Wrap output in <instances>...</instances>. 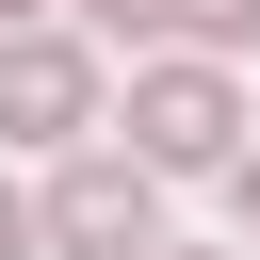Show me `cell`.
Here are the masks:
<instances>
[{"mask_svg": "<svg viewBox=\"0 0 260 260\" xmlns=\"http://www.w3.org/2000/svg\"><path fill=\"white\" fill-rule=\"evenodd\" d=\"M32 244L49 260H162V179L130 146H65L49 195H32Z\"/></svg>", "mask_w": 260, "mask_h": 260, "instance_id": "7a4b0ae2", "label": "cell"}, {"mask_svg": "<svg viewBox=\"0 0 260 260\" xmlns=\"http://www.w3.org/2000/svg\"><path fill=\"white\" fill-rule=\"evenodd\" d=\"M162 49H195V65H228V49H260V0H179V32Z\"/></svg>", "mask_w": 260, "mask_h": 260, "instance_id": "277c9868", "label": "cell"}, {"mask_svg": "<svg viewBox=\"0 0 260 260\" xmlns=\"http://www.w3.org/2000/svg\"><path fill=\"white\" fill-rule=\"evenodd\" d=\"M0 260H49V244H32V195H16V179H0Z\"/></svg>", "mask_w": 260, "mask_h": 260, "instance_id": "8992f818", "label": "cell"}, {"mask_svg": "<svg viewBox=\"0 0 260 260\" xmlns=\"http://www.w3.org/2000/svg\"><path fill=\"white\" fill-rule=\"evenodd\" d=\"M228 211H244V244H260V146H244V162H228Z\"/></svg>", "mask_w": 260, "mask_h": 260, "instance_id": "52a82bcc", "label": "cell"}, {"mask_svg": "<svg viewBox=\"0 0 260 260\" xmlns=\"http://www.w3.org/2000/svg\"><path fill=\"white\" fill-rule=\"evenodd\" d=\"M98 49L81 32H0V146H32V162H65V146H98Z\"/></svg>", "mask_w": 260, "mask_h": 260, "instance_id": "3957f363", "label": "cell"}, {"mask_svg": "<svg viewBox=\"0 0 260 260\" xmlns=\"http://www.w3.org/2000/svg\"><path fill=\"white\" fill-rule=\"evenodd\" d=\"M0 32H49V0H0Z\"/></svg>", "mask_w": 260, "mask_h": 260, "instance_id": "ba28073f", "label": "cell"}, {"mask_svg": "<svg viewBox=\"0 0 260 260\" xmlns=\"http://www.w3.org/2000/svg\"><path fill=\"white\" fill-rule=\"evenodd\" d=\"M130 162L146 179H228L244 162V81L195 65V49H146L130 65Z\"/></svg>", "mask_w": 260, "mask_h": 260, "instance_id": "6da1fadb", "label": "cell"}, {"mask_svg": "<svg viewBox=\"0 0 260 260\" xmlns=\"http://www.w3.org/2000/svg\"><path fill=\"white\" fill-rule=\"evenodd\" d=\"M81 16H98V32H130V49H162V32H179V0H81Z\"/></svg>", "mask_w": 260, "mask_h": 260, "instance_id": "5b68a950", "label": "cell"}, {"mask_svg": "<svg viewBox=\"0 0 260 260\" xmlns=\"http://www.w3.org/2000/svg\"><path fill=\"white\" fill-rule=\"evenodd\" d=\"M162 260H211V244H162Z\"/></svg>", "mask_w": 260, "mask_h": 260, "instance_id": "9c48e42d", "label": "cell"}]
</instances>
